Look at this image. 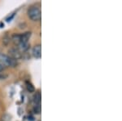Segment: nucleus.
Listing matches in <instances>:
<instances>
[{"instance_id":"f257e3e1","label":"nucleus","mask_w":122,"mask_h":121,"mask_svg":"<svg viewBox=\"0 0 122 121\" xmlns=\"http://www.w3.org/2000/svg\"><path fill=\"white\" fill-rule=\"evenodd\" d=\"M0 65L4 66L5 68L7 67H15L17 65H18V62H17L16 60L11 58L9 56L6 54H3V53H0Z\"/></svg>"},{"instance_id":"f03ea898","label":"nucleus","mask_w":122,"mask_h":121,"mask_svg":"<svg viewBox=\"0 0 122 121\" xmlns=\"http://www.w3.org/2000/svg\"><path fill=\"white\" fill-rule=\"evenodd\" d=\"M28 16L32 21H38L41 19V9L38 6H32L28 10Z\"/></svg>"},{"instance_id":"7ed1b4c3","label":"nucleus","mask_w":122,"mask_h":121,"mask_svg":"<svg viewBox=\"0 0 122 121\" xmlns=\"http://www.w3.org/2000/svg\"><path fill=\"white\" fill-rule=\"evenodd\" d=\"M9 53H10V57L15 59V60H19L20 58H21L22 57V53L19 51V49L17 47H11L9 50Z\"/></svg>"},{"instance_id":"20e7f679","label":"nucleus","mask_w":122,"mask_h":121,"mask_svg":"<svg viewBox=\"0 0 122 121\" xmlns=\"http://www.w3.org/2000/svg\"><path fill=\"white\" fill-rule=\"evenodd\" d=\"M33 55L35 58L40 59L42 57V47H41L40 44L35 45L33 48Z\"/></svg>"},{"instance_id":"39448f33","label":"nucleus","mask_w":122,"mask_h":121,"mask_svg":"<svg viewBox=\"0 0 122 121\" xmlns=\"http://www.w3.org/2000/svg\"><path fill=\"white\" fill-rule=\"evenodd\" d=\"M17 48L19 49V51L20 52H25L29 48V42H20L18 43V47Z\"/></svg>"},{"instance_id":"423d86ee","label":"nucleus","mask_w":122,"mask_h":121,"mask_svg":"<svg viewBox=\"0 0 122 121\" xmlns=\"http://www.w3.org/2000/svg\"><path fill=\"white\" fill-rule=\"evenodd\" d=\"M31 36V33L30 32H26L22 35H20V42H28V40L29 39V38Z\"/></svg>"},{"instance_id":"0eeeda50","label":"nucleus","mask_w":122,"mask_h":121,"mask_svg":"<svg viewBox=\"0 0 122 121\" xmlns=\"http://www.w3.org/2000/svg\"><path fill=\"white\" fill-rule=\"evenodd\" d=\"M34 102H35V105H40V102H41V95L40 93H36V95L34 96Z\"/></svg>"},{"instance_id":"6e6552de","label":"nucleus","mask_w":122,"mask_h":121,"mask_svg":"<svg viewBox=\"0 0 122 121\" xmlns=\"http://www.w3.org/2000/svg\"><path fill=\"white\" fill-rule=\"evenodd\" d=\"M26 88L28 89V91L29 92H34V87L33 86V84L29 82H26Z\"/></svg>"},{"instance_id":"1a4fd4ad","label":"nucleus","mask_w":122,"mask_h":121,"mask_svg":"<svg viewBox=\"0 0 122 121\" xmlns=\"http://www.w3.org/2000/svg\"><path fill=\"white\" fill-rule=\"evenodd\" d=\"M33 110H34V113H36V114H39L41 111V109H40V105H35L34 108H33Z\"/></svg>"},{"instance_id":"9d476101","label":"nucleus","mask_w":122,"mask_h":121,"mask_svg":"<svg viewBox=\"0 0 122 121\" xmlns=\"http://www.w3.org/2000/svg\"><path fill=\"white\" fill-rule=\"evenodd\" d=\"M7 77V75H4V74H3V73H1L0 72V79H5Z\"/></svg>"},{"instance_id":"9b49d317","label":"nucleus","mask_w":122,"mask_h":121,"mask_svg":"<svg viewBox=\"0 0 122 121\" xmlns=\"http://www.w3.org/2000/svg\"><path fill=\"white\" fill-rule=\"evenodd\" d=\"M5 67L4 66H3V65H0V72H2V71H3V70H5Z\"/></svg>"}]
</instances>
